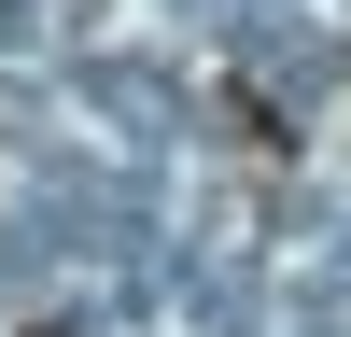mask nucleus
Listing matches in <instances>:
<instances>
[{"label":"nucleus","mask_w":351,"mask_h":337,"mask_svg":"<svg viewBox=\"0 0 351 337\" xmlns=\"http://www.w3.org/2000/svg\"><path fill=\"white\" fill-rule=\"evenodd\" d=\"M28 337H56V323H28Z\"/></svg>","instance_id":"1"}]
</instances>
